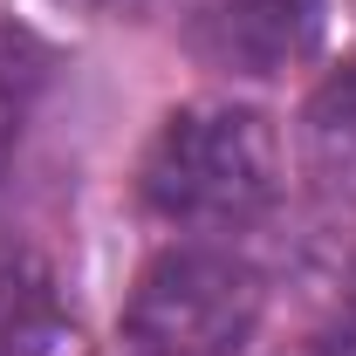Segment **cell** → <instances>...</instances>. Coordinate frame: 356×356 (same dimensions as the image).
Here are the masks:
<instances>
[{"label": "cell", "instance_id": "obj_1", "mask_svg": "<svg viewBox=\"0 0 356 356\" xmlns=\"http://www.w3.org/2000/svg\"><path fill=\"white\" fill-rule=\"evenodd\" d=\"M137 192L172 226H240L281 192V137L247 103L172 110L144 151Z\"/></svg>", "mask_w": 356, "mask_h": 356}, {"label": "cell", "instance_id": "obj_2", "mask_svg": "<svg viewBox=\"0 0 356 356\" xmlns=\"http://www.w3.org/2000/svg\"><path fill=\"white\" fill-rule=\"evenodd\" d=\"M267 288L226 247H165L124 302L137 356H240L261 329Z\"/></svg>", "mask_w": 356, "mask_h": 356}, {"label": "cell", "instance_id": "obj_3", "mask_svg": "<svg viewBox=\"0 0 356 356\" xmlns=\"http://www.w3.org/2000/svg\"><path fill=\"white\" fill-rule=\"evenodd\" d=\"M322 28V0H199L185 42L220 76H274L309 55Z\"/></svg>", "mask_w": 356, "mask_h": 356}, {"label": "cell", "instance_id": "obj_4", "mask_svg": "<svg viewBox=\"0 0 356 356\" xmlns=\"http://www.w3.org/2000/svg\"><path fill=\"white\" fill-rule=\"evenodd\" d=\"M69 343V315L55 274L21 247H0V356H55Z\"/></svg>", "mask_w": 356, "mask_h": 356}, {"label": "cell", "instance_id": "obj_5", "mask_svg": "<svg viewBox=\"0 0 356 356\" xmlns=\"http://www.w3.org/2000/svg\"><path fill=\"white\" fill-rule=\"evenodd\" d=\"M302 151H309V172L322 192H343L356 199V69L329 76L309 96V117H302Z\"/></svg>", "mask_w": 356, "mask_h": 356}, {"label": "cell", "instance_id": "obj_6", "mask_svg": "<svg viewBox=\"0 0 356 356\" xmlns=\"http://www.w3.org/2000/svg\"><path fill=\"white\" fill-rule=\"evenodd\" d=\"M281 356H356V336H350V329H322V336H302V343H288Z\"/></svg>", "mask_w": 356, "mask_h": 356}, {"label": "cell", "instance_id": "obj_7", "mask_svg": "<svg viewBox=\"0 0 356 356\" xmlns=\"http://www.w3.org/2000/svg\"><path fill=\"white\" fill-rule=\"evenodd\" d=\"M62 7H89V14H137L144 0H62Z\"/></svg>", "mask_w": 356, "mask_h": 356}, {"label": "cell", "instance_id": "obj_8", "mask_svg": "<svg viewBox=\"0 0 356 356\" xmlns=\"http://www.w3.org/2000/svg\"><path fill=\"white\" fill-rule=\"evenodd\" d=\"M7 144H14V103H7V83H0V165H7Z\"/></svg>", "mask_w": 356, "mask_h": 356}]
</instances>
